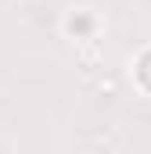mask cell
Here are the masks:
<instances>
[{"instance_id": "6da1fadb", "label": "cell", "mask_w": 151, "mask_h": 154, "mask_svg": "<svg viewBox=\"0 0 151 154\" xmlns=\"http://www.w3.org/2000/svg\"><path fill=\"white\" fill-rule=\"evenodd\" d=\"M137 75H140V82H144V86L151 90V50L144 54V57H140V65H137Z\"/></svg>"}]
</instances>
